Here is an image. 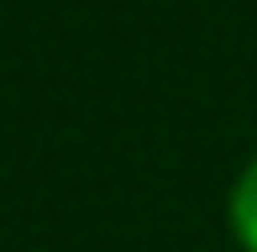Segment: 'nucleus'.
<instances>
[{
  "label": "nucleus",
  "instance_id": "obj_1",
  "mask_svg": "<svg viewBox=\"0 0 257 252\" xmlns=\"http://www.w3.org/2000/svg\"><path fill=\"white\" fill-rule=\"evenodd\" d=\"M226 226L241 252H257V153L247 158V168L236 174V184L226 194Z\"/></svg>",
  "mask_w": 257,
  "mask_h": 252
}]
</instances>
